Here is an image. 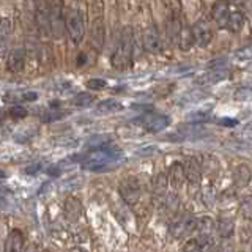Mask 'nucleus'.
<instances>
[{
	"instance_id": "f257e3e1",
	"label": "nucleus",
	"mask_w": 252,
	"mask_h": 252,
	"mask_svg": "<svg viewBox=\"0 0 252 252\" xmlns=\"http://www.w3.org/2000/svg\"><path fill=\"white\" fill-rule=\"evenodd\" d=\"M123 159V152L117 147H104L99 150H93V152L87 153L82 159V167L92 172H99L107 169L118 161Z\"/></svg>"
},
{
	"instance_id": "f03ea898",
	"label": "nucleus",
	"mask_w": 252,
	"mask_h": 252,
	"mask_svg": "<svg viewBox=\"0 0 252 252\" xmlns=\"http://www.w3.org/2000/svg\"><path fill=\"white\" fill-rule=\"evenodd\" d=\"M132 29L131 27H125L122 30L120 36H118V41L115 46V51L112 54V66L115 69H128L131 66L132 62Z\"/></svg>"
},
{
	"instance_id": "7ed1b4c3",
	"label": "nucleus",
	"mask_w": 252,
	"mask_h": 252,
	"mask_svg": "<svg viewBox=\"0 0 252 252\" xmlns=\"http://www.w3.org/2000/svg\"><path fill=\"white\" fill-rule=\"evenodd\" d=\"M65 29L74 44L82 43L85 36V22L82 11L74 5H71L65 13Z\"/></svg>"
},
{
	"instance_id": "20e7f679",
	"label": "nucleus",
	"mask_w": 252,
	"mask_h": 252,
	"mask_svg": "<svg viewBox=\"0 0 252 252\" xmlns=\"http://www.w3.org/2000/svg\"><path fill=\"white\" fill-rule=\"evenodd\" d=\"M195 227H197V219L185 213V215H181L172 220V224L169 225V233L172 238H183V236L194 232Z\"/></svg>"
},
{
	"instance_id": "39448f33",
	"label": "nucleus",
	"mask_w": 252,
	"mask_h": 252,
	"mask_svg": "<svg viewBox=\"0 0 252 252\" xmlns=\"http://www.w3.org/2000/svg\"><path fill=\"white\" fill-rule=\"evenodd\" d=\"M142 128H145L150 132H159L162 129H165L170 125V118L167 115L162 114H144L140 115L136 120Z\"/></svg>"
},
{
	"instance_id": "423d86ee",
	"label": "nucleus",
	"mask_w": 252,
	"mask_h": 252,
	"mask_svg": "<svg viewBox=\"0 0 252 252\" xmlns=\"http://www.w3.org/2000/svg\"><path fill=\"white\" fill-rule=\"evenodd\" d=\"M36 27L43 38H47L52 33V22H51V3L39 2L36 3Z\"/></svg>"
},
{
	"instance_id": "0eeeda50",
	"label": "nucleus",
	"mask_w": 252,
	"mask_h": 252,
	"mask_svg": "<svg viewBox=\"0 0 252 252\" xmlns=\"http://www.w3.org/2000/svg\"><path fill=\"white\" fill-rule=\"evenodd\" d=\"M142 39H144V49L148 54H159L162 51V39L155 24H150L144 30Z\"/></svg>"
},
{
	"instance_id": "6e6552de",
	"label": "nucleus",
	"mask_w": 252,
	"mask_h": 252,
	"mask_svg": "<svg viewBox=\"0 0 252 252\" xmlns=\"http://www.w3.org/2000/svg\"><path fill=\"white\" fill-rule=\"evenodd\" d=\"M120 194L123 197V200L134 207V205L137 203L139 197H140V185L139 181L134 178V177H129L128 180H125L123 183L120 185Z\"/></svg>"
},
{
	"instance_id": "1a4fd4ad",
	"label": "nucleus",
	"mask_w": 252,
	"mask_h": 252,
	"mask_svg": "<svg viewBox=\"0 0 252 252\" xmlns=\"http://www.w3.org/2000/svg\"><path fill=\"white\" fill-rule=\"evenodd\" d=\"M192 33H194V41L197 46L205 47L211 43L213 39V32L210 26L205 21H197L192 26Z\"/></svg>"
},
{
	"instance_id": "9d476101",
	"label": "nucleus",
	"mask_w": 252,
	"mask_h": 252,
	"mask_svg": "<svg viewBox=\"0 0 252 252\" xmlns=\"http://www.w3.org/2000/svg\"><path fill=\"white\" fill-rule=\"evenodd\" d=\"M26 65V51L22 47H16L6 57V68L10 73H19Z\"/></svg>"
},
{
	"instance_id": "9b49d317",
	"label": "nucleus",
	"mask_w": 252,
	"mask_h": 252,
	"mask_svg": "<svg viewBox=\"0 0 252 252\" xmlns=\"http://www.w3.org/2000/svg\"><path fill=\"white\" fill-rule=\"evenodd\" d=\"M169 183L172 188H181L186 181V172H185V165L181 162H173L169 169Z\"/></svg>"
},
{
	"instance_id": "f8f14e48",
	"label": "nucleus",
	"mask_w": 252,
	"mask_h": 252,
	"mask_svg": "<svg viewBox=\"0 0 252 252\" xmlns=\"http://www.w3.org/2000/svg\"><path fill=\"white\" fill-rule=\"evenodd\" d=\"M207 134H208V131L199 125H181L178 128V137H181V139L195 140V139L205 137Z\"/></svg>"
},
{
	"instance_id": "ddd939ff",
	"label": "nucleus",
	"mask_w": 252,
	"mask_h": 252,
	"mask_svg": "<svg viewBox=\"0 0 252 252\" xmlns=\"http://www.w3.org/2000/svg\"><path fill=\"white\" fill-rule=\"evenodd\" d=\"M24 249V233L14 228L8 233L5 240V252H22Z\"/></svg>"
},
{
	"instance_id": "4468645a",
	"label": "nucleus",
	"mask_w": 252,
	"mask_h": 252,
	"mask_svg": "<svg viewBox=\"0 0 252 252\" xmlns=\"http://www.w3.org/2000/svg\"><path fill=\"white\" fill-rule=\"evenodd\" d=\"M183 165H185V172H186V180L191 185H199L200 180H202L200 164L197 162L194 158H189V159H186V162Z\"/></svg>"
},
{
	"instance_id": "2eb2a0df",
	"label": "nucleus",
	"mask_w": 252,
	"mask_h": 252,
	"mask_svg": "<svg viewBox=\"0 0 252 252\" xmlns=\"http://www.w3.org/2000/svg\"><path fill=\"white\" fill-rule=\"evenodd\" d=\"M228 77V71H225L224 68L222 69H210L208 73L202 74L200 77L195 79L197 84H202V85H213V84H218L220 81H224V79Z\"/></svg>"
},
{
	"instance_id": "dca6fc26",
	"label": "nucleus",
	"mask_w": 252,
	"mask_h": 252,
	"mask_svg": "<svg viewBox=\"0 0 252 252\" xmlns=\"http://www.w3.org/2000/svg\"><path fill=\"white\" fill-rule=\"evenodd\" d=\"M90 36H92V46L96 51H99L102 47V41H104V24H102V18H96L93 21Z\"/></svg>"
},
{
	"instance_id": "f3484780",
	"label": "nucleus",
	"mask_w": 252,
	"mask_h": 252,
	"mask_svg": "<svg viewBox=\"0 0 252 252\" xmlns=\"http://www.w3.org/2000/svg\"><path fill=\"white\" fill-rule=\"evenodd\" d=\"M230 8L227 3H216L213 6V18L219 24L220 27H227L228 18H230Z\"/></svg>"
},
{
	"instance_id": "a211bd4d",
	"label": "nucleus",
	"mask_w": 252,
	"mask_h": 252,
	"mask_svg": "<svg viewBox=\"0 0 252 252\" xmlns=\"http://www.w3.org/2000/svg\"><path fill=\"white\" fill-rule=\"evenodd\" d=\"M82 213V205L76 197H68L65 202V215L69 220H77Z\"/></svg>"
},
{
	"instance_id": "6ab92c4d",
	"label": "nucleus",
	"mask_w": 252,
	"mask_h": 252,
	"mask_svg": "<svg viewBox=\"0 0 252 252\" xmlns=\"http://www.w3.org/2000/svg\"><path fill=\"white\" fill-rule=\"evenodd\" d=\"M123 109V104L117 99H102L96 104V112L107 115V114H115L118 110Z\"/></svg>"
},
{
	"instance_id": "aec40b11",
	"label": "nucleus",
	"mask_w": 252,
	"mask_h": 252,
	"mask_svg": "<svg viewBox=\"0 0 252 252\" xmlns=\"http://www.w3.org/2000/svg\"><path fill=\"white\" fill-rule=\"evenodd\" d=\"M216 230L220 238H230L235 232V224L230 218H220L216 222Z\"/></svg>"
},
{
	"instance_id": "412c9836",
	"label": "nucleus",
	"mask_w": 252,
	"mask_h": 252,
	"mask_svg": "<svg viewBox=\"0 0 252 252\" xmlns=\"http://www.w3.org/2000/svg\"><path fill=\"white\" fill-rule=\"evenodd\" d=\"M110 140H112V136H110V134H98V136H93L87 140V148H89L90 152L104 148V147H109Z\"/></svg>"
},
{
	"instance_id": "4be33fe9",
	"label": "nucleus",
	"mask_w": 252,
	"mask_h": 252,
	"mask_svg": "<svg viewBox=\"0 0 252 252\" xmlns=\"http://www.w3.org/2000/svg\"><path fill=\"white\" fill-rule=\"evenodd\" d=\"M210 109H200V110H192L186 115V122L189 125H202L210 120Z\"/></svg>"
},
{
	"instance_id": "5701e85b",
	"label": "nucleus",
	"mask_w": 252,
	"mask_h": 252,
	"mask_svg": "<svg viewBox=\"0 0 252 252\" xmlns=\"http://www.w3.org/2000/svg\"><path fill=\"white\" fill-rule=\"evenodd\" d=\"M194 43H195V41H194L192 27H188V26H185L183 29H181V32H180V36H178V46H180V49L188 51L189 47H191Z\"/></svg>"
},
{
	"instance_id": "b1692460",
	"label": "nucleus",
	"mask_w": 252,
	"mask_h": 252,
	"mask_svg": "<svg viewBox=\"0 0 252 252\" xmlns=\"http://www.w3.org/2000/svg\"><path fill=\"white\" fill-rule=\"evenodd\" d=\"M251 177H252V172H251V169L248 167V165H244V164L238 165V167H236L235 172H233L235 183L238 186H246L249 183Z\"/></svg>"
},
{
	"instance_id": "393cba45",
	"label": "nucleus",
	"mask_w": 252,
	"mask_h": 252,
	"mask_svg": "<svg viewBox=\"0 0 252 252\" xmlns=\"http://www.w3.org/2000/svg\"><path fill=\"white\" fill-rule=\"evenodd\" d=\"M195 241L199 243V246L202 248L203 252H218L219 243L215 240V236H203V238H195Z\"/></svg>"
},
{
	"instance_id": "a878e982",
	"label": "nucleus",
	"mask_w": 252,
	"mask_h": 252,
	"mask_svg": "<svg viewBox=\"0 0 252 252\" xmlns=\"http://www.w3.org/2000/svg\"><path fill=\"white\" fill-rule=\"evenodd\" d=\"M243 22H244L243 13L241 11H232L230 18H228V22H227V29L232 30V32H238L243 27Z\"/></svg>"
},
{
	"instance_id": "bb28decb",
	"label": "nucleus",
	"mask_w": 252,
	"mask_h": 252,
	"mask_svg": "<svg viewBox=\"0 0 252 252\" xmlns=\"http://www.w3.org/2000/svg\"><path fill=\"white\" fill-rule=\"evenodd\" d=\"M93 101H94V96H93L92 93L81 92V93H77L76 96L73 98V104L77 106V107H87V106H90Z\"/></svg>"
},
{
	"instance_id": "cd10ccee",
	"label": "nucleus",
	"mask_w": 252,
	"mask_h": 252,
	"mask_svg": "<svg viewBox=\"0 0 252 252\" xmlns=\"http://www.w3.org/2000/svg\"><path fill=\"white\" fill-rule=\"evenodd\" d=\"M167 181H169V177L164 175V173H158V175L155 177L153 189H155V194L156 195H162L165 192V188H167Z\"/></svg>"
},
{
	"instance_id": "c85d7f7f",
	"label": "nucleus",
	"mask_w": 252,
	"mask_h": 252,
	"mask_svg": "<svg viewBox=\"0 0 252 252\" xmlns=\"http://www.w3.org/2000/svg\"><path fill=\"white\" fill-rule=\"evenodd\" d=\"M208 96V93L207 92H203V90H191V92H188L183 94V98H181V101L183 102H199L202 101L203 98H207Z\"/></svg>"
},
{
	"instance_id": "c756f323",
	"label": "nucleus",
	"mask_w": 252,
	"mask_h": 252,
	"mask_svg": "<svg viewBox=\"0 0 252 252\" xmlns=\"http://www.w3.org/2000/svg\"><path fill=\"white\" fill-rule=\"evenodd\" d=\"M68 112H65V110H57V109H51L49 112L43 114L41 120L44 123H52V122H57V120H62L63 117H66Z\"/></svg>"
},
{
	"instance_id": "7c9ffc66",
	"label": "nucleus",
	"mask_w": 252,
	"mask_h": 252,
	"mask_svg": "<svg viewBox=\"0 0 252 252\" xmlns=\"http://www.w3.org/2000/svg\"><path fill=\"white\" fill-rule=\"evenodd\" d=\"M240 213L243 218L252 219V197H244L240 203Z\"/></svg>"
},
{
	"instance_id": "2f4dec72",
	"label": "nucleus",
	"mask_w": 252,
	"mask_h": 252,
	"mask_svg": "<svg viewBox=\"0 0 252 252\" xmlns=\"http://www.w3.org/2000/svg\"><path fill=\"white\" fill-rule=\"evenodd\" d=\"M10 32H11V26H10V21H8L6 18L2 19V22H0V39H2V44L5 46L8 36H10Z\"/></svg>"
},
{
	"instance_id": "473e14b6",
	"label": "nucleus",
	"mask_w": 252,
	"mask_h": 252,
	"mask_svg": "<svg viewBox=\"0 0 252 252\" xmlns=\"http://www.w3.org/2000/svg\"><path fill=\"white\" fill-rule=\"evenodd\" d=\"M107 87V81L104 79H90L87 81V89L89 90H102Z\"/></svg>"
},
{
	"instance_id": "72a5a7b5",
	"label": "nucleus",
	"mask_w": 252,
	"mask_h": 252,
	"mask_svg": "<svg viewBox=\"0 0 252 252\" xmlns=\"http://www.w3.org/2000/svg\"><path fill=\"white\" fill-rule=\"evenodd\" d=\"M10 115L13 118H24V117H27V109L22 106H13L10 109Z\"/></svg>"
},
{
	"instance_id": "f704fd0d",
	"label": "nucleus",
	"mask_w": 252,
	"mask_h": 252,
	"mask_svg": "<svg viewBox=\"0 0 252 252\" xmlns=\"http://www.w3.org/2000/svg\"><path fill=\"white\" fill-rule=\"evenodd\" d=\"M183 252H203V251L195 240H189L183 246Z\"/></svg>"
},
{
	"instance_id": "c9c22d12",
	"label": "nucleus",
	"mask_w": 252,
	"mask_h": 252,
	"mask_svg": "<svg viewBox=\"0 0 252 252\" xmlns=\"http://www.w3.org/2000/svg\"><path fill=\"white\" fill-rule=\"evenodd\" d=\"M236 57L241 59V60H249V59H252V44L243 47V49H240L238 52H236Z\"/></svg>"
},
{
	"instance_id": "e433bc0d",
	"label": "nucleus",
	"mask_w": 252,
	"mask_h": 252,
	"mask_svg": "<svg viewBox=\"0 0 252 252\" xmlns=\"http://www.w3.org/2000/svg\"><path fill=\"white\" fill-rule=\"evenodd\" d=\"M38 170H41V164L39 162H35L29 165V167H26V173H29V175H33V173H36Z\"/></svg>"
},
{
	"instance_id": "4c0bfd02",
	"label": "nucleus",
	"mask_w": 252,
	"mask_h": 252,
	"mask_svg": "<svg viewBox=\"0 0 252 252\" xmlns=\"http://www.w3.org/2000/svg\"><path fill=\"white\" fill-rule=\"evenodd\" d=\"M219 125L228 126V128H232V126H236V125H238V122H236V120H232V118H222V120H219Z\"/></svg>"
},
{
	"instance_id": "58836bf2",
	"label": "nucleus",
	"mask_w": 252,
	"mask_h": 252,
	"mask_svg": "<svg viewBox=\"0 0 252 252\" xmlns=\"http://www.w3.org/2000/svg\"><path fill=\"white\" fill-rule=\"evenodd\" d=\"M36 98H38V93H35V92H27V93L22 94L24 101H35Z\"/></svg>"
},
{
	"instance_id": "ea45409f",
	"label": "nucleus",
	"mask_w": 252,
	"mask_h": 252,
	"mask_svg": "<svg viewBox=\"0 0 252 252\" xmlns=\"http://www.w3.org/2000/svg\"><path fill=\"white\" fill-rule=\"evenodd\" d=\"M69 252H85V251H84L82 248H73Z\"/></svg>"
},
{
	"instance_id": "a19ab883",
	"label": "nucleus",
	"mask_w": 252,
	"mask_h": 252,
	"mask_svg": "<svg viewBox=\"0 0 252 252\" xmlns=\"http://www.w3.org/2000/svg\"><path fill=\"white\" fill-rule=\"evenodd\" d=\"M248 126H249V129H252V122H251V123H249Z\"/></svg>"
}]
</instances>
